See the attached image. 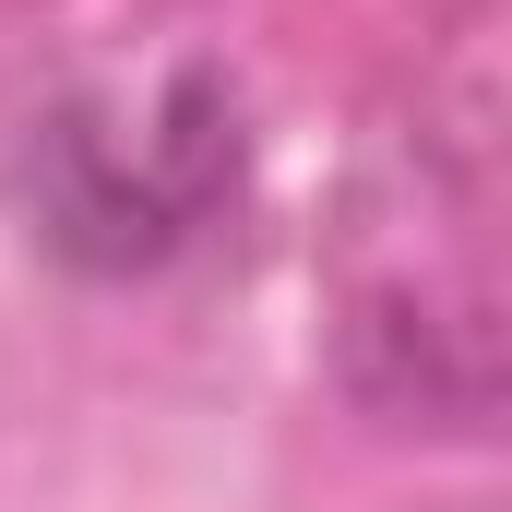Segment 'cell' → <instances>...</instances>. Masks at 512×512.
I'll return each mask as SVG.
<instances>
[{
  "label": "cell",
  "instance_id": "1",
  "mask_svg": "<svg viewBox=\"0 0 512 512\" xmlns=\"http://www.w3.org/2000/svg\"><path fill=\"white\" fill-rule=\"evenodd\" d=\"M227 167H239V143H227L215 84L96 96L36 131V215L72 262H155L215 215Z\"/></svg>",
  "mask_w": 512,
  "mask_h": 512
}]
</instances>
